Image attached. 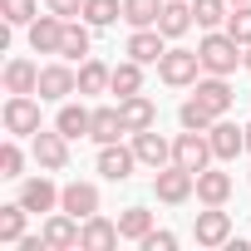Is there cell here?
<instances>
[{"label":"cell","instance_id":"cell-37","mask_svg":"<svg viewBox=\"0 0 251 251\" xmlns=\"http://www.w3.org/2000/svg\"><path fill=\"white\" fill-rule=\"evenodd\" d=\"M138 246H143V251H177V236H173V231H163V226H153Z\"/></svg>","mask_w":251,"mask_h":251},{"label":"cell","instance_id":"cell-19","mask_svg":"<svg viewBox=\"0 0 251 251\" xmlns=\"http://www.w3.org/2000/svg\"><path fill=\"white\" fill-rule=\"evenodd\" d=\"M197 202H202V207H226V202H231V173L202 168V173H197Z\"/></svg>","mask_w":251,"mask_h":251},{"label":"cell","instance_id":"cell-9","mask_svg":"<svg viewBox=\"0 0 251 251\" xmlns=\"http://www.w3.org/2000/svg\"><path fill=\"white\" fill-rule=\"evenodd\" d=\"M64 15H54V10H45V15H35L30 25H25V40H30V50L35 54H59V45H64Z\"/></svg>","mask_w":251,"mask_h":251},{"label":"cell","instance_id":"cell-25","mask_svg":"<svg viewBox=\"0 0 251 251\" xmlns=\"http://www.w3.org/2000/svg\"><path fill=\"white\" fill-rule=\"evenodd\" d=\"M108 84H113V64H103V59H84L79 64V94L84 99H94V94H108Z\"/></svg>","mask_w":251,"mask_h":251},{"label":"cell","instance_id":"cell-27","mask_svg":"<svg viewBox=\"0 0 251 251\" xmlns=\"http://www.w3.org/2000/svg\"><path fill=\"white\" fill-rule=\"evenodd\" d=\"M35 212L15 197V202H5V207H0V246H15L20 236H25V222H30Z\"/></svg>","mask_w":251,"mask_h":251},{"label":"cell","instance_id":"cell-18","mask_svg":"<svg viewBox=\"0 0 251 251\" xmlns=\"http://www.w3.org/2000/svg\"><path fill=\"white\" fill-rule=\"evenodd\" d=\"M59 207L69 212V217H79V222H89L94 212H99V182H64V197H59Z\"/></svg>","mask_w":251,"mask_h":251},{"label":"cell","instance_id":"cell-34","mask_svg":"<svg viewBox=\"0 0 251 251\" xmlns=\"http://www.w3.org/2000/svg\"><path fill=\"white\" fill-rule=\"evenodd\" d=\"M0 177H10V182L25 177V148H20V138H5V143H0Z\"/></svg>","mask_w":251,"mask_h":251},{"label":"cell","instance_id":"cell-23","mask_svg":"<svg viewBox=\"0 0 251 251\" xmlns=\"http://www.w3.org/2000/svg\"><path fill=\"white\" fill-rule=\"evenodd\" d=\"M89 123H94V108H84V103H59V113H54V128L74 143V138H89Z\"/></svg>","mask_w":251,"mask_h":251},{"label":"cell","instance_id":"cell-38","mask_svg":"<svg viewBox=\"0 0 251 251\" xmlns=\"http://www.w3.org/2000/svg\"><path fill=\"white\" fill-rule=\"evenodd\" d=\"M45 10H54V15L74 20V15H84V0H45Z\"/></svg>","mask_w":251,"mask_h":251},{"label":"cell","instance_id":"cell-40","mask_svg":"<svg viewBox=\"0 0 251 251\" xmlns=\"http://www.w3.org/2000/svg\"><path fill=\"white\" fill-rule=\"evenodd\" d=\"M246 69H251V45H246Z\"/></svg>","mask_w":251,"mask_h":251},{"label":"cell","instance_id":"cell-10","mask_svg":"<svg viewBox=\"0 0 251 251\" xmlns=\"http://www.w3.org/2000/svg\"><path fill=\"white\" fill-rule=\"evenodd\" d=\"M192 241L197 246H226L231 241V212H222V207H207V212H197L192 217Z\"/></svg>","mask_w":251,"mask_h":251},{"label":"cell","instance_id":"cell-11","mask_svg":"<svg viewBox=\"0 0 251 251\" xmlns=\"http://www.w3.org/2000/svg\"><path fill=\"white\" fill-rule=\"evenodd\" d=\"M40 231H45V246H50V251H74L79 236H84V222L59 207V212H45V226H40Z\"/></svg>","mask_w":251,"mask_h":251},{"label":"cell","instance_id":"cell-16","mask_svg":"<svg viewBox=\"0 0 251 251\" xmlns=\"http://www.w3.org/2000/svg\"><path fill=\"white\" fill-rule=\"evenodd\" d=\"M118 113H123V128H128V138H133V133H143V128H158V103H153L148 94L118 99Z\"/></svg>","mask_w":251,"mask_h":251},{"label":"cell","instance_id":"cell-28","mask_svg":"<svg viewBox=\"0 0 251 251\" xmlns=\"http://www.w3.org/2000/svg\"><path fill=\"white\" fill-rule=\"evenodd\" d=\"M89 20H69L64 25V45H59V59H69V64H84L89 59Z\"/></svg>","mask_w":251,"mask_h":251},{"label":"cell","instance_id":"cell-7","mask_svg":"<svg viewBox=\"0 0 251 251\" xmlns=\"http://www.w3.org/2000/svg\"><path fill=\"white\" fill-rule=\"evenodd\" d=\"M30 153H35L40 173H64V168H69V138H64L59 128H40V133L30 138Z\"/></svg>","mask_w":251,"mask_h":251},{"label":"cell","instance_id":"cell-4","mask_svg":"<svg viewBox=\"0 0 251 251\" xmlns=\"http://www.w3.org/2000/svg\"><path fill=\"white\" fill-rule=\"evenodd\" d=\"M153 197L168 202V207L192 202V197H197V173H187V168H177V163L158 168V173H153Z\"/></svg>","mask_w":251,"mask_h":251},{"label":"cell","instance_id":"cell-2","mask_svg":"<svg viewBox=\"0 0 251 251\" xmlns=\"http://www.w3.org/2000/svg\"><path fill=\"white\" fill-rule=\"evenodd\" d=\"M158 79L168 89H192L202 79V54L197 50H182V45H168V54L158 59Z\"/></svg>","mask_w":251,"mask_h":251},{"label":"cell","instance_id":"cell-26","mask_svg":"<svg viewBox=\"0 0 251 251\" xmlns=\"http://www.w3.org/2000/svg\"><path fill=\"white\" fill-rule=\"evenodd\" d=\"M143 69H148V64H138V59L113 64V84H108V94H113V99H133V94H143Z\"/></svg>","mask_w":251,"mask_h":251},{"label":"cell","instance_id":"cell-41","mask_svg":"<svg viewBox=\"0 0 251 251\" xmlns=\"http://www.w3.org/2000/svg\"><path fill=\"white\" fill-rule=\"evenodd\" d=\"M226 5H246V0H226Z\"/></svg>","mask_w":251,"mask_h":251},{"label":"cell","instance_id":"cell-33","mask_svg":"<svg viewBox=\"0 0 251 251\" xmlns=\"http://www.w3.org/2000/svg\"><path fill=\"white\" fill-rule=\"evenodd\" d=\"M226 15H231L226 0H192V20H197V30H222Z\"/></svg>","mask_w":251,"mask_h":251},{"label":"cell","instance_id":"cell-6","mask_svg":"<svg viewBox=\"0 0 251 251\" xmlns=\"http://www.w3.org/2000/svg\"><path fill=\"white\" fill-rule=\"evenodd\" d=\"M69 94H79V69H69V59L40 64V99L45 103H64Z\"/></svg>","mask_w":251,"mask_h":251},{"label":"cell","instance_id":"cell-15","mask_svg":"<svg viewBox=\"0 0 251 251\" xmlns=\"http://www.w3.org/2000/svg\"><path fill=\"white\" fill-rule=\"evenodd\" d=\"M123 54H128V59H138V64H158V59L168 54V35H163L158 25L133 30V35H128V45H123Z\"/></svg>","mask_w":251,"mask_h":251},{"label":"cell","instance_id":"cell-8","mask_svg":"<svg viewBox=\"0 0 251 251\" xmlns=\"http://www.w3.org/2000/svg\"><path fill=\"white\" fill-rule=\"evenodd\" d=\"M94 168H99L103 182H128L133 168H138V153H133V143H128V148H123V143H99Z\"/></svg>","mask_w":251,"mask_h":251},{"label":"cell","instance_id":"cell-21","mask_svg":"<svg viewBox=\"0 0 251 251\" xmlns=\"http://www.w3.org/2000/svg\"><path fill=\"white\" fill-rule=\"evenodd\" d=\"M123 236H118V222H108L103 212H94L89 222H84V236H79V251H108V246H118Z\"/></svg>","mask_w":251,"mask_h":251},{"label":"cell","instance_id":"cell-12","mask_svg":"<svg viewBox=\"0 0 251 251\" xmlns=\"http://www.w3.org/2000/svg\"><path fill=\"white\" fill-rule=\"evenodd\" d=\"M59 197H64V187H54V177L50 173H40V177H20V202L40 217V212H59Z\"/></svg>","mask_w":251,"mask_h":251},{"label":"cell","instance_id":"cell-5","mask_svg":"<svg viewBox=\"0 0 251 251\" xmlns=\"http://www.w3.org/2000/svg\"><path fill=\"white\" fill-rule=\"evenodd\" d=\"M173 163H177V168H187V173L212 168V163H217L212 138H207V133H197V128H182V133L173 138Z\"/></svg>","mask_w":251,"mask_h":251},{"label":"cell","instance_id":"cell-32","mask_svg":"<svg viewBox=\"0 0 251 251\" xmlns=\"http://www.w3.org/2000/svg\"><path fill=\"white\" fill-rule=\"evenodd\" d=\"M177 123H182V128H197V133H207L212 128V123H217V113L197 99V94H187L182 99V108H177Z\"/></svg>","mask_w":251,"mask_h":251},{"label":"cell","instance_id":"cell-39","mask_svg":"<svg viewBox=\"0 0 251 251\" xmlns=\"http://www.w3.org/2000/svg\"><path fill=\"white\" fill-rule=\"evenodd\" d=\"M246 153H251V123H246Z\"/></svg>","mask_w":251,"mask_h":251},{"label":"cell","instance_id":"cell-31","mask_svg":"<svg viewBox=\"0 0 251 251\" xmlns=\"http://www.w3.org/2000/svg\"><path fill=\"white\" fill-rule=\"evenodd\" d=\"M79 20H89L94 30H108V25L123 20V0H84V15Z\"/></svg>","mask_w":251,"mask_h":251},{"label":"cell","instance_id":"cell-20","mask_svg":"<svg viewBox=\"0 0 251 251\" xmlns=\"http://www.w3.org/2000/svg\"><path fill=\"white\" fill-rule=\"evenodd\" d=\"M5 94H40V64L25 54L5 59Z\"/></svg>","mask_w":251,"mask_h":251},{"label":"cell","instance_id":"cell-22","mask_svg":"<svg viewBox=\"0 0 251 251\" xmlns=\"http://www.w3.org/2000/svg\"><path fill=\"white\" fill-rule=\"evenodd\" d=\"M123 133H128V128H123L118 103H99V108H94V123H89V138H94V143H118Z\"/></svg>","mask_w":251,"mask_h":251},{"label":"cell","instance_id":"cell-1","mask_svg":"<svg viewBox=\"0 0 251 251\" xmlns=\"http://www.w3.org/2000/svg\"><path fill=\"white\" fill-rule=\"evenodd\" d=\"M197 54H202V74H236L246 69V45H236L226 30H202L197 40Z\"/></svg>","mask_w":251,"mask_h":251},{"label":"cell","instance_id":"cell-24","mask_svg":"<svg viewBox=\"0 0 251 251\" xmlns=\"http://www.w3.org/2000/svg\"><path fill=\"white\" fill-rule=\"evenodd\" d=\"M197 20H192V0H163V15H158V30L168 35V40H182L187 30H192Z\"/></svg>","mask_w":251,"mask_h":251},{"label":"cell","instance_id":"cell-3","mask_svg":"<svg viewBox=\"0 0 251 251\" xmlns=\"http://www.w3.org/2000/svg\"><path fill=\"white\" fill-rule=\"evenodd\" d=\"M40 103H45V99H35V94H10V99H5L0 123H5L10 138H35V133H40Z\"/></svg>","mask_w":251,"mask_h":251},{"label":"cell","instance_id":"cell-36","mask_svg":"<svg viewBox=\"0 0 251 251\" xmlns=\"http://www.w3.org/2000/svg\"><path fill=\"white\" fill-rule=\"evenodd\" d=\"M236 45H251V0L246 5H231V15H226V25H222Z\"/></svg>","mask_w":251,"mask_h":251},{"label":"cell","instance_id":"cell-17","mask_svg":"<svg viewBox=\"0 0 251 251\" xmlns=\"http://www.w3.org/2000/svg\"><path fill=\"white\" fill-rule=\"evenodd\" d=\"M133 153H138V163H143V168H153V173L173 163V143H168L158 128H143V133H133Z\"/></svg>","mask_w":251,"mask_h":251},{"label":"cell","instance_id":"cell-30","mask_svg":"<svg viewBox=\"0 0 251 251\" xmlns=\"http://www.w3.org/2000/svg\"><path fill=\"white\" fill-rule=\"evenodd\" d=\"M163 15V0H123V25L128 30H148Z\"/></svg>","mask_w":251,"mask_h":251},{"label":"cell","instance_id":"cell-14","mask_svg":"<svg viewBox=\"0 0 251 251\" xmlns=\"http://www.w3.org/2000/svg\"><path fill=\"white\" fill-rule=\"evenodd\" d=\"M207 138H212L217 163H231L236 153H246V128H241V123H231V118H217L212 128H207Z\"/></svg>","mask_w":251,"mask_h":251},{"label":"cell","instance_id":"cell-13","mask_svg":"<svg viewBox=\"0 0 251 251\" xmlns=\"http://www.w3.org/2000/svg\"><path fill=\"white\" fill-rule=\"evenodd\" d=\"M192 94H197L217 118H226V113H231V103H236V89H231V79H226V74H202V79L192 84Z\"/></svg>","mask_w":251,"mask_h":251},{"label":"cell","instance_id":"cell-35","mask_svg":"<svg viewBox=\"0 0 251 251\" xmlns=\"http://www.w3.org/2000/svg\"><path fill=\"white\" fill-rule=\"evenodd\" d=\"M0 15H5V25L25 30V25L40 15V0H0Z\"/></svg>","mask_w":251,"mask_h":251},{"label":"cell","instance_id":"cell-29","mask_svg":"<svg viewBox=\"0 0 251 251\" xmlns=\"http://www.w3.org/2000/svg\"><path fill=\"white\" fill-rule=\"evenodd\" d=\"M148 231H153V212L148 207H123L118 212V236L123 241H143Z\"/></svg>","mask_w":251,"mask_h":251}]
</instances>
